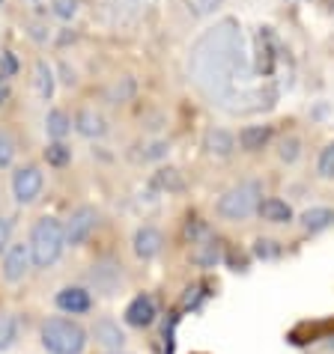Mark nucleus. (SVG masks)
Returning <instances> with one entry per match:
<instances>
[{
	"mask_svg": "<svg viewBox=\"0 0 334 354\" xmlns=\"http://www.w3.org/2000/svg\"><path fill=\"white\" fill-rule=\"evenodd\" d=\"M63 244H66V235H63V223L57 218H42L33 226V235H30V257L33 265L39 268H48L60 259L63 253Z\"/></svg>",
	"mask_w": 334,
	"mask_h": 354,
	"instance_id": "f257e3e1",
	"label": "nucleus"
},
{
	"mask_svg": "<svg viewBox=\"0 0 334 354\" xmlns=\"http://www.w3.org/2000/svg\"><path fill=\"white\" fill-rule=\"evenodd\" d=\"M42 346L51 354H81L87 346V333L81 324L69 319H51L42 324Z\"/></svg>",
	"mask_w": 334,
	"mask_h": 354,
	"instance_id": "f03ea898",
	"label": "nucleus"
},
{
	"mask_svg": "<svg viewBox=\"0 0 334 354\" xmlns=\"http://www.w3.org/2000/svg\"><path fill=\"white\" fill-rule=\"evenodd\" d=\"M260 203H263L260 182H242V185H236V188H230L227 194H224L215 209H218V214L224 221H245L260 209Z\"/></svg>",
	"mask_w": 334,
	"mask_h": 354,
	"instance_id": "7ed1b4c3",
	"label": "nucleus"
},
{
	"mask_svg": "<svg viewBox=\"0 0 334 354\" xmlns=\"http://www.w3.org/2000/svg\"><path fill=\"white\" fill-rule=\"evenodd\" d=\"M96 221H99V214H96V209H90V205H81V209H75L72 214H69V221L63 226V235H66V244H84L87 235H90L96 230Z\"/></svg>",
	"mask_w": 334,
	"mask_h": 354,
	"instance_id": "20e7f679",
	"label": "nucleus"
},
{
	"mask_svg": "<svg viewBox=\"0 0 334 354\" xmlns=\"http://www.w3.org/2000/svg\"><path fill=\"white\" fill-rule=\"evenodd\" d=\"M30 244H12V248L6 250V259H3V277L9 283H18V280H24V274L30 271Z\"/></svg>",
	"mask_w": 334,
	"mask_h": 354,
	"instance_id": "39448f33",
	"label": "nucleus"
},
{
	"mask_svg": "<svg viewBox=\"0 0 334 354\" xmlns=\"http://www.w3.org/2000/svg\"><path fill=\"white\" fill-rule=\"evenodd\" d=\"M39 191H42V173L36 167H21L15 176H12V194L18 203H33Z\"/></svg>",
	"mask_w": 334,
	"mask_h": 354,
	"instance_id": "423d86ee",
	"label": "nucleus"
},
{
	"mask_svg": "<svg viewBox=\"0 0 334 354\" xmlns=\"http://www.w3.org/2000/svg\"><path fill=\"white\" fill-rule=\"evenodd\" d=\"M152 319H155V301L150 295H137L129 307H125V322L132 328H146V324H152Z\"/></svg>",
	"mask_w": 334,
	"mask_h": 354,
	"instance_id": "0eeeda50",
	"label": "nucleus"
},
{
	"mask_svg": "<svg viewBox=\"0 0 334 354\" xmlns=\"http://www.w3.org/2000/svg\"><path fill=\"white\" fill-rule=\"evenodd\" d=\"M161 244H164L161 232L152 230V226H141V230L134 232V253H137L141 259H152L155 253L161 250Z\"/></svg>",
	"mask_w": 334,
	"mask_h": 354,
	"instance_id": "6e6552de",
	"label": "nucleus"
},
{
	"mask_svg": "<svg viewBox=\"0 0 334 354\" xmlns=\"http://www.w3.org/2000/svg\"><path fill=\"white\" fill-rule=\"evenodd\" d=\"M93 337H96V342H99V346L114 348V351H120V348L125 346V333L120 330V324H114V322H107V319L96 322Z\"/></svg>",
	"mask_w": 334,
	"mask_h": 354,
	"instance_id": "1a4fd4ad",
	"label": "nucleus"
},
{
	"mask_svg": "<svg viewBox=\"0 0 334 354\" xmlns=\"http://www.w3.org/2000/svg\"><path fill=\"white\" fill-rule=\"evenodd\" d=\"M57 307L66 310V313H87L90 310V292L69 286L63 292H57Z\"/></svg>",
	"mask_w": 334,
	"mask_h": 354,
	"instance_id": "9d476101",
	"label": "nucleus"
},
{
	"mask_svg": "<svg viewBox=\"0 0 334 354\" xmlns=\"http://www.w3.org/2000/svg\"><path fill=\"white\" fill-rule=\"evenodd\" d=\"M203 149L209 155H221V158H227V155L236 149V140H233L230 131L212 129V131H206V137H203Z\"/></svg>",
	"mask_w": 334,
	"mask_h": 354,
	"instance_id": "9b49d317",
	"label": "nucleus"
},
{
	"mask_svg": "<svg viewBox=\"0 0 334 354\" xmlns=\"http://www.w3.org/2000/svg\"><path fill=\"white\" fill-rule=\"evenodd\" d=\"M269 137H272V129H269V125H248V129H242L239 143H242V149H245V152H260L263 146L269 143Z\"/></svg>",
	"mask_w": 334,
	"mask_h": 354,
	"instance_id": "f8f14e48",
	"label": "nucleus"
},
{
	"mask_svg": "<svg viewBox=\"0 0 334 354\" xmlns=\"http://www.w3.org/2000/svg\"><path fill=\"white\" fill-rule=\"evenodd\" d=\"M75 129L84 137H102L105 134V120L96 111H90V107H84V111H78V116H75Z\"/></svg>",
	"mask_w": 334,
	"mask_h": 354,
	"instance_id": "ddd939ff",
	"label": "nucleus"
},
{
	"mask_svg": "<svg viewBox=\"0 0 334 354\" xmlns=\"http://www.w3.org/2000/svg\"><path fill=\"white\" fill-rule=\"evenodd\" d=\"M257 212H260V218L269 221V223H287V221H292V209L283 200H274V196H272V200H263Z\"/></svg>",
	"mask_w": 334,
	"mask_h": 354,
	"instance_id": "4468645a",
	"label": "nucleus"
},
{
	"mask_svg": "<svg viewBox=\"0 0 334 354\" xmlns=\"http://www.w3.org/2000/svg\"><path fill=\"white\" fill-rule=\"evenodd\" d=\"M334 223V212L326 209V205H319V209H308L301 214V226L308 232H319V230H326V226Z\"/></svg>",
	"mask_w": 334,
	"mask_h": 354,
	"instance_id": "2eb2a0df",
	"label": "nucleus"
},
{
	"mask_svg": "<svg viewBox=\"0 0 334 354\" xmlns=\"http://www.w3.org/2000/svg\"><path fill=\"white\" fill-rule=\"evenodd\" d=\"M69 129H72V120H69L63 111H51L45 116V131H48V137H54V140H63Z\"/></svg>",
	"mask_w": 334,
	"mask_h": 354,
	"instance_id": "dca6fc26",
	"label": "nucleus"
},
{
	"mask_svg": "<svg viewBox=\"0 0 334 354\" xmlns=\"http://www.w3.org/2000/svg\"><path fill=\"white\" fill-rule=\"evenodd\" d=\"M69 158H72V149H69L66 143H60V140L51 143V146L45 149V161H48V164H54V167L69 164Z\"/></svg>",
	"mask_w": 334,
	"mask_h": 354,
	"instance_id": "f3484780",
	"label": "nucleus"
},
{
	"mask_svg": "<svg viewBox=\"0 0 334 354\" xmlns=\"http://www.w3.org/2000/svg\"><path fill=\"white\" fill-rule=\"evenodd\" d=\"M36 86H39V95H42V98H51V93H54V77H51V68H48L45 63L36 66Z\"/></svg>",
	"mask_w": 334,
	"mask_h": 354,
	"instance_id": "a211bd4d",
	"label": "nucleus"
},
{
	"mask_svg": "<svg viewBox=\"0 0 334 354\" xmlns=\"http://www.w3.org/2000/svg\"><path fill=\"white\" fill-rule=\"evenodd\" d=\"M317 170L322 179H334V143H328L326 149H322L319 155V164H317Z\"/></svg>",
	"mask_w": 334,
	"mask_h": 354,
	"instance_id": "6ab92c4d",
	"label": "nucleus"
},
{
	"mask_svg": "<svg viewBox=\"0 0 334 354\" xmlns=\"http://www.w3.org/2000/svg\"><path fill=\"white\" fill-rule=\"evenodd\" d=\"M12 339H15V322L9 316H0V351L12 346Z\"/></svg>",
	"mask_w": 334,
	"mask_h": 354,
	"instance_id": "aec40b11",
	"label": "nucleus"
},
{
	"mask_svg": "<svg viewBox=\"0 0 334 354\" xmlns=\"http://www.w3.org/2000/svg\"><path fill=\"white\" fill-rule=\"evenodd\" d=\"M15 158V143H12V137L0 131V167H9Z\"/></svg>",
	"mask_w": 334,
	"mask_h": 354,
	"instance_id": "412c9836",
	"label": "nucleus"
},
{
	"mask_svg": "<svg viewBox=\"0 0 334 354\" xmlns=\"http://www.w3.org/2000/svg\"><path fill=\"white\" fill-rule=\"evenodd\" d=\"M51 9H54V15H60V18H72L78 12V0H54Z\"/></svg>",
	"mask_w": 334,
	"mask_h": 354,
	"instance_id": "4be33fe9",
	"label": "nucleus"
},
{
	"mask_svg": "<svg viewBox=\"0 0 334 354\" xmlns=\"http://www.w3.org/2000/svg\"><path fill=\"white\" fill-rule=\"evenodd\" d=\"M281 158L283 161H296L299 158V140L296 137H287V140L281 143Z\"/></svg>",
	"mask_w": 334,
	"mask_h": 354,
	"instance_id": "5701e85b",
	"label": "nucleus"
},
{
	"mask_svg": "<svg viewBox=\"0 0 334 354\" xmlns=\"http://www.w3.org/2000/svg\"><path fill=\"white\" fill-rule=\"evenodd\" d=\"M218 3H221V0H191V9H194L197 15H206V12H212V9L218 6Z\"/></svg>",
	"mask_w": 334,
	"mask_h": 354,
	"instance_id": "b1692460",
	"label": "nucleus"
},
{
	"mask_svg": "<svg viewBox=\"0 0 334 354\" xmlns=\"http://www.w3.org/2000/svg\"><path fill=\"white\" fill-rule=\"evenodd\" d=\"M254 250H257V257H263V259H266V257H278V248H274V241H263L260 239Z\"/></svg>",
	"mask_w": 334,
	"mask_h": 354,
	"instance_id": "393cba45",
	"label": "nucleus"
},
{
	"mask_svg": "<svg viewBox=\"0 0 334 354\" xmlns=\"http://www.w3.org/2000/svg\"><path fill=\"white\" fill-rule=\"evenodd\" d=\"M173 173H176V170H161V176H159V179H161V185H170V188H182V182L176 179Z\"/></svg>",
	"mask_w": 334,
	"mask_h": 354,
	"instance_id": "a878e982",
	"label": "nucleus"
},
{
	"mask_svg": "<svg viewBox=\"0 0 334 354\" xmlns=\"http://www.w3.org/2000/svg\"><path fill=\"white\" fill-rule=\"evenodd\" d=\"M6 239H9V221H6V218H0V248L6 244Z\"/></svg>",
	"mask_w": 334,
	"mask_h": 354,
	"instance_id": "bb28decb",
	"label": "nucleus"
},
{
	"mask_svg": "<svg viewBox=\"0 0 334 354\" xmlns=\"http://www.w3.org/2000/svg\"><path fill=\"white\" fill-rule=\"evenodd\" d=\"M3 98H6V81H3V75H0V104H3Z\"/></svg>",
	"mask_w": 334,
	"mask_h": 354,
	"instance_id": "cd10ccee",
	"label": "nucleus"
},
{
	"mask_svg": "<svg viewBox=\"0 0 334 354\" xmlns=\"http://www.w3.org/2000/svg\"><path fill=\"white\" fill-rule=\"evenodd\" d=\"M0 3H3V0H0Z\"/></svg>",
	"mask_w": 334,
	"mask_h": 354,
	"instance_id": "c85d7f7f",
	"label": "nucleus"
}]
</instances>
